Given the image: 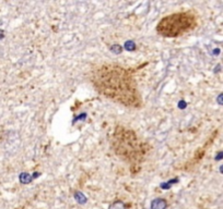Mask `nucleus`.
<instances>
[{"instance_id": "10", "label": "nucleus", "mask_w": 223, "mask_h": 209, "mask_svg": "<svg viewBox=\"0 0 223 209\" xmlns=\"http://www.w3.org/2000/svg\"><path fill=\"white\" fill-rule=\"evenodd\" d=\"M217 102H219L220 104H223V94H221V95L219 96V97H218Z\"/></svg>"}, {"instance_id": "7", "label": "nucleus", "mask_w": 223, "mask_h": 209, "mask_svg": "<svg viewBox=\"0 0 223 209\" xmlns=\"http://www.w3.org/2000/svg\"><path fill=\"white\" fill-rule=\"evenodd\" d=\"M20 180H21L22 183H30L31 180H32V177H30L28 173H22L21 174V177H20Z\"/></svg>"}, {"instance_id": "12", "label": "nucleus", "mask_w": 223, "mask_h": 209, "mask_svg": "<svg viewBox=\"0 0 223 209\" xmlns=\"http://www.w3.org/2000/svg\"><path fill=\"white\" fill-rule=\"evenodd\" d=\"M172 182H173V181H169V183L172 184ZM161 187H162V188H169V185H167V184H162V185H161Z\"/></svg>"}, {"instance_id": "14", "label": "nucleus", "mask_w": 223, "mask_h": 209, "mask_svg": "<svg viewBox=\"0 0 223 209\" xmlns=\"http://www.w3.org/2000/svg\"><path fill=\"white\" fill-rule=\"evenodd\" d=\"M220 171L223 173V166H221V168H220Z\"/></svg>"}, {"instance_id": "2", "label": "nucleus", "mask_w": 223, "mask_h": 209, "mask_svg": "<svg viewBox=\"0 0 223 209\" xmlns=\"http://www.w3.org/2000/svg\"><path fill=\"white\" fill-rule=\"evenodd\" d=\"M113 149L119 157L130 163H139L147 154V145L138 138L134 131L116 127L113 137Z\"/></svg>"}, {"instance_id": "4", "label": "nucleus", "mask_w": 223, "mask_h": 209, "mask_svg": "<svg viewBox=\"0 0 223 209\" xmlns=\"http://www.w3.org/2000/svg\"><path fill=\"white\" fill-rule=\"evenodd\" d=\"M166 206H167L166 200L163 199V198H156L151 204V208L152 209H165Z\"/></svg>"}, {"instance_id": "3", "label": "nucleus", "mask_w": 223, "mask_h": 209, "mask_svg": "<svg viewBox=\"0 0 223 209\" xmlns=\"http://www.w3.org/2000/svg\"><path fill=\"white\" fill-rule=\"evenodd\" d=\"M197 18L191 12H178L163 18L156 26V32L165 37H177L194 29Z\"/></svg>"}, {"instance_id": "13", "label": "nucleus", "mask_w": 223, "mask_h": 209, "mask_svg": "<svg viewBox=\"0 0 223 209\" xmlns=\"http://www.w3.org/2000/svg\"><path fill=\"white\" fill-rule=\"evenodd\" d=\"M186 107V104L184 102H179V108H185Z\"/></svg>"}, {"instance_id": "1", "label": "nucleus", "mask_w": 223, "mask_h": 209, "mask_svg": "<svg viewBox=\"0 0 223 209\" xmlns=\"http://www.w3.org/2000/svg\"><path fill=\"white\" fill-rule=\"evenodd\" d=\"M91 81L100 94L113 102L130 108H139L142 104L137 84L124 68L111 64L100 65L92 71Z\"/></svg>"}, {"instance_id": "8", "label": "nucleus", "mask_w": 223, "mask_h": 209, "mask_svg": "<svg viewBox=\"0 0 223 209\" xmlns=\"http://www.w3.org/2000/svg\"><path fill=\"white\" fill-rule=\"evenodd\" d=\"M109 49H111V52H114V54H120L121 50H123L119 45H113Z\"/></svg>"}, {"instance_id": "9", "label": "nucleus", "mask_w": 223, "mask_h": 209, "mask_svg": "<svg viewBox=\"0 0 223 209\" xmlns=\"http://www.w3.org/2000/svg\"><path fill=\"white\" fill-rule=\"evenodd\" d=\"M109 209H124V204L121 202H116Z\"/></svg>"}, {"instance_id": "11", "label": "nucleus", "mask_w": 223, "mask_h": 209, "mask_svg": "<svg viewBox=\"0 0 223 209\" xmlns=\"http://www.w3.org/2000/svg\"><path fill=\"white\" fill-rule=\"evenodd\" d=\"M85 117H86V114H85V113H82L81 116H79L78 118H76V120H74V121L81 120V119H85Z\"/></svg>"}, {"instance_id": "5", "label": "nucleus", "mask_w": 223, "mask_h": 209, "mask_svg": "<svg viewBox=\"0 0 223 209\" xmlns=\"http://www.w3.org/2000/svg\"><path fill=\"white\" fill-rule=\"evenodd\" d=\"M74 197H76V199L78 200V203H80V204H84L86 202V198L83 196V194L80 193V192H77V193L74 194Z\"/></svg>"}, {"instance_id": "6", "label": "nucleus", "mask_w": 223, "mask_h": 209, "mask_svg": "<svg viewBox=\"0 0 223 209\" xmlns=\"http://www.w3.org/2000/svg\"><path fill=\"white\" fill-rule=\"evenodd\" d=\"M125 48H126V50L128 51H134L135 49H136V44H135L134 41H126V44H125Z\"/></svg>"}]
</instances>
